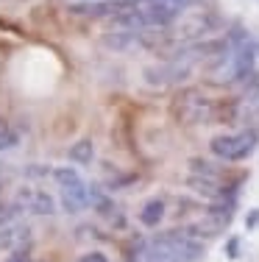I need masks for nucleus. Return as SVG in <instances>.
I'll use <instances>...</instances> for the list:
<instances>
[{"mask_svg": "<svg viewBox=\"0 0 259 262\" xmlns=\"http://www.w3.org/2000/svg\"><path fill=\"white\" fill-rule=\"evenodd\" d=\"M198 226L181 229V232H168L145 240L137 251L139 262H198L203 254Z\"/></svg>", "mask_w": 259, "mask_h": 262, "instance_id": "nucleus-1", "label": "nucleus"}, {"mask_svg": "<svg viewBox=\"0 0 259 262\" xmlns=\"http://www.w3.org/2000/svg\"><path fill=\"white\" fill-rule=\"evenodd\" d=\"M53 182L59 184V195H61V209L76 215L89 207V184L81 179V173L73 167L61 165L53 167Z\"/></svg>", "mask_w": 259, "mask_h": 262, "instance_id": "nucleus-2", "label": "nucleus"}, {"mask_svg": "<svg viewBox=\"0 0 259 262\" xmlns=\"http://www.w3.org/2000/svg\"><path fill=\"white\" fill-rule=\"evenodd\" d=\"M212 154L226 162H240L251 157L256 148V131H237V134H220L209 142Z\"/></svg>", "mask_w": 259, "mask_h": 262, "instance_id": "nucleus-3", "label": "nucleus"}, {"mask_svg": "<svg viewBox=\"0 0 259 262\" xmlns=\"http://www.w3.org/2000/svg\"><path fill=\"white\" fill-rule=\"evenodd\" d=\"M176 115L181 123L187 126H198V123H209L212 120V101L198 90H187L178 95L176 101Z\"/></svg>", "mask_w": 259, "mask_h": 262, "instance_id": "nucleus-4", "label": "nucleus"}, {"mask_svg": "<svg viewBox=\"0 0 259 262\" xmlns=\"http://www.w3.org/2000/svg\"><path fill=\"white\" fill-rule=\"evenodd\" d=\"M128 3H120V0H76V3L67 6V11L76 17H117L120 11H126Z\"/></svg>", "mask_w": 259, "mask_h": 262, "instance_id": "nucleus-5", "label": "nucleus"}, {"mask_svg": "<svg viewBox=\"0 0 259 262\" xmlns=\"http://www.w3.org/2000/svg\"><path fill=\"white\" fill-rule=\"evenodd\" d=\"M17 204L26 212H34V215H53V212H56L53 198L48 195V192H39V190H20Z\"/></svg>", "mask_w": 259, "mask_h": 262, "instance_id": "nucleus-6", "label": "nucleus"}, {"mask_svg": "<svg viewBox=\"0 0 259 262\" xmlns=\"http://www.w3.org/2000/svg\"><path fill=\"white\" fill-rule=\"evenodd\" d=\"M187 187H190L193 192H198V195H203V198H218V201H220V198L226 195L220 179L212 176V173H190Z\"/></svg>", "mask_w": 259, "mask_h": 262, "instance_id": "nucleus-7", "label": "nucleus"}, {"mask_svg": "<svg viewBox=\"0 0 259 262\" xmlns=\"http://www.w3.org/2000/svg\"><path fill=\"white\" fill-rule=\"evenodd\" d=\"M164 198H151V201L143 204V209H139V223H143L145 229H156L159 223L164 221Z\"/></svg>", "mask_w": 259, "mask_h": 262, "instance_id": "nucleus-8", "label": "nucleus"}, {"mask_svg": "<svg viewBox=\"0 0 259 262\" xmlns=\"http://www.w3.org/2000/svg\"><path fill=\"white\" fill-rule=\"evenodd\" d=\"M137 42H139V31H114V34L103 36V45L112 48V51H126Z\"/></svg>", "mask_w": 259, "mask_h": 262, "instance_id": "nucleus-9", "label": "nucleus"}, {"mask_svg": "<svg viewBox=\"0 0 259 262\" xmlns=\"http://www.w3.org/2000/svg\"><path fill=\"white\" fill-rule=\"evenodd\" d=\"M67 157H70V162H76V165H89V162L95 159V148H92V140H78L76 145L67 151Z\"/></svg>", "mask_w": 259, "mask_h": 262, "instance_id": "nucleus-10", "label": "nucleus"}, {"mask_svg": "<svg viewBox=\"0 0 259 262\" xmlns=\"http://www.w3.org/2000/svg\"><path fill=\"white\" fill-rule=\"evenodd\" d=\"M17 142H20V134H17L6 120H0V151H11Z\"/></svg>", "mask_w": 259, "mask_h": 262, "instance_id": "nucleus-11", "label": "nucleus"}, {"mask_svg": "<svg viewBox=\"0 0 259 262\" xmlns=\"http://www.w3.org/2000/svg\"><path fill=\"white\" fill-rule=\"evenodd\" d=\"M76 262H112L106 257V254H101V251H89V254H84V257H78Z\"/></svg>", "mask_w": 259, "mask_h": 262, "instance_id": "nucleus-12", "label": "nucleus"}, {"mask_svg": "<svg viewBox=\"0 0 259 262\" xmlns=\"http://www.w3.org/2000/svg\"><path fill=\"white\" fill-rule=\"evenodd\" d=\"M259 223V209H254V212H248V217H245V226L248 229H254Z\"/></svg>", "mask_w": 259, "mask_h": 262, "instance_id": "nucleus-13", "label": "nucleus"}, {"mask_svg": "<svg viewBox=\"0 0 259 262\" xmlns=\"http://www.w3.org/2000/svg\"><path fill=\"white\" fill-rule=\"evenodd\" d=\"M226 254H231V257H234V254H237V240H231L229 246H226Z\"/></svg>", "mask_w": 259, "mask_h": 262, "instance_id": "nucleus-14", "label": "nucleus"}, {"mask_svg": "<svg viewBox=\"0 0 259 262\" xmlns=\"http://www.w3.org/2000/svg\"><path fill=\"white\" fill-rule=\"evenodd\" d=\"M6 262H28L26 254H17V257H11V259H6Z\"/></svg>", "mask_w": 259, "mask_h": 262, "instance_id": "nucleus-15", "label": "nucleus"}]
</instances>
